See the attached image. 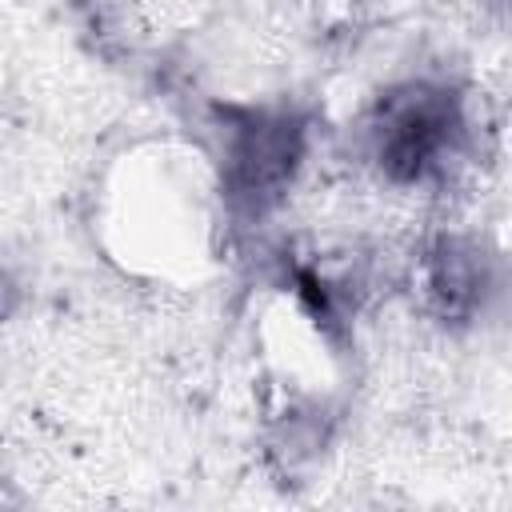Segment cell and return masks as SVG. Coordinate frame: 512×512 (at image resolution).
I'll return each instance as SVG.
<instances>
[{
  "label": "cell",
  "mask_w": 512,
  "mask_h": 512,
  "mask_svg": "<svg viewBox=\"0 0 512 512\" xmlns=\"http://www.w3.org/2000/svg\"><path fill=\"white\" fill-rule=\"evenodd\" d=\"M92 228L104 256L124 272L164 284H192L212 272L220 256V180L208 156L192 144H136L100 176Z\"/></svg>",
  "instance_id": "6da1fadb"
}]
</instances>
